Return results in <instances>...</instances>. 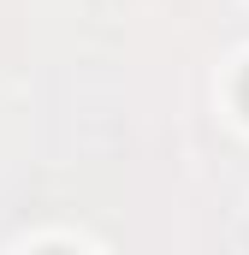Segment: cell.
<instances>
[{
  "mask_svg": "<svg viewBox=\"0 0 249 255\" xmlns=\"http://www.w3.org/2000/svg\"><path fill=\"white\" fill-rule=\"evenodd\" d=\"M42 255H71V250H42Z\"/></svg>",
  "mask_w": 249,
  "mask_h": 255,
  "instance_id": "2",
  "label": "cell"
},
{
  "mask_svg": "<svg viewBox=\"0 0 249 255\" xmlns=\"http://www.w3.org/2000/svg\"><path fill=\"white\" fill-rule=\"evenodd\" d=\"M238 107H244V113H249V71H244V77H238Z\"/></svg>",
  "mask_w": 249,
  "mask_h": 255,
  "instance_id": "1",
  "label": "cell"
}]
</instances>
